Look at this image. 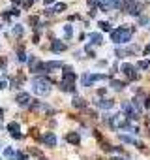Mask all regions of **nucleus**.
I'll list each match as a JSON object with an SVG mask.
<instances>
[{
  "label": "nucleus",
  "mask_w": 150,
  "mask_h": 160,
  "mask_svg": "<svg viewBox=\"0 0 150 160\" xmlns=\"http://www.w3.org/2000/svg\"><path fill=\"white\" fill-rule=\"evenodd\" d=\"M133 30H135L133 27H120V28H116V30L111 32V40L115 43H128L131 40Z\"/></svg>",
  "instance_id": "nucleus-1"
},
{
  "label": "nucleus",
  "mask_w": 150,
  "mask_h": 160,
  "mask_svg": "<svg viewBox=\"0 0 150 160\" xmlns=\"http://www.w3.org/2000/svg\"><path fill=\"white\" fill-rule=\"evenodd\" d=\"M32 91L38 96H45V94L51 92V83L47 81L45 77H34L32 79Z\"/></svg>",
  "instance_id": "nucleus-2"
},
{
  "label": "nucleus",
  "mask_w": 150,
  "mask_h": 160,
  "mask_svg": "<svg viewBox=\"0 0 150 160\" xmlns=\"http://www.w3.org/2000/svg\"><path fill=\"white\" fill-rule=\"evenodd\" d=\"M103 79H107L105 73H85V75L81 77V81H83L85 87H90L92 83H96V81H103Z\"/></svg>",
  "instance_id": "nucleus-3"
},
{
  "label": "nucleus",
  "mask_w": 150,
  "mask_h": 160,
  "mask_svg": "<svg viewBox=\"0 0 150 160\" xmlns=\"http://www.w3.org/2000/svg\"><path fill=\"white\" fill-rule=\"evenodd\" d=\"M8 130H10V134L15 138V139H19V138H23V134H21V126H19V122H10L8 124Z\"/></svg>",
  "instance_id": "nucleus-4"
},
{
  "label": "nucleus",
  "mask_w": 150,
  "mask_h": 160,
  "mask_svg": "<svg viewBox=\"0 0 150 160\" xmlns=\"http://www.w3.org/2000/svg\"><path fill=\"white\" fill-rule=\"evenodd\" d=\"M120 70H122V72H124V73H126V75H128L129 79H137V73H135V68H133L131 64H128V62H124Z\"/></svg>",
  "instance_id": "nucleus-5"
},
{
  "label": "nucleus",
  "mask_w": 150,
  "mask_h": 160,
  "mask_svg": "<svg viewBox=\"0 0 150 160\" xmlns=\"http://www.w3.org/2000/svg\"><path fill=\"white\" fill-rule=\"evenodd\" d=\"M15 102H17L19 106H28L32 100H30V94H28V92H19V94L15 96Z\"/></svg>",
  "instance_id": "nucleus-6"
},
{
  "label": "nucleus",
  "mask_w": 150,
  "mask_h": 160,
  "mask_svg": "<svg viewBox=\"0 0 150 160\" xmlns=\"http://www.w3.org/2000/svg\"><path fill=\"white\" fill-rule=\"evenodd\" d=\"M41 141H43L47 147H54V145H56V136H54L53 132H47V134H43Z\"/></svg>",
  "instance_id": "nucleus-7"
},
{
  "label": "nucleus",
  "mask_w": 150,
  "mask_h": 160,
  "mask_svg": "<svg viewBox=\"0 0 150 160\" xmlns=\"http://www.w3.org/2000/svg\"><path fill=\"white\" fill-rule=\"evenodd\" d=\"M64 64L60 60H51V62H45L43 64V72H51V70H56V68H62Z\"/></svg>",
  "instance_id": "nucleus-8"
},
{
  "label": "nucleus",
  "mask_w": 150,
  "mask_h": 160,
  "mask_svg": "<svg viewBox=\"0 0 150 160\" xmlns=\"http://www.w3.org/2000/svg\"><path fill=\"white\" fill-rule=\"evenodd\" d=\"M51 49H53L54 53H62V51H66V43H64V42H60V40H53Z\"/></svg>",
  "instance_id": "nucleus-9"
},
{
  "label": "nucleus",
  "mask_w": 150,
  "mask_h": 160,
  "mask_svg": "<svg viewBox=\"0 0 150 160\" xmlns=\"http://www.w3.org/2000/svg\"><path fill=\"white\" fill-rule=\"evenodd\" d=\"M66 139H68L69 143H73V145H77V143L81 141V138H79V134H77V132H69V134L66 136Z\"/></svg>",
  "instance_id": "nucleus-10"
},
{
  "label": "nucleus",
  "mask_w": 150,
  "mask_h": 160,
  "mask_svg": "<svg viewBox=\"0 0 150 160\" xmlns=\"http://www.w3.org/2000/svg\"><path fill=\"white\" fill-rule=\"evenodd\" d=\"M71 104H73V108H77V109H85V108H87V102H85L83 98H79V96H75Z\"/></svg>",
  "instance_id": "nucleus-11"
},
{
  "label": "nucleus",
  "mask_w": 150,
  "mask_h": 160,
  "mask_svg": "<svg viewBox=\"0 0 150 160\" xmlns=\"http://www.w3.org/2000/svg\"><path fill=\"white\" fill-rule=\"evenodd\" d=\"M96 106L98 108H103V109H111L113 108V100H98Z\"/></svg>",
  "instance_id": "nucleus-12"
},
{
  "label": "nucleus",
  "mask_w": 150,
  "mask_h": 160,
  "mask_svg": "<svg viewBox=\"0 0 150 160\" xmlns=\"http://www.w3.org/2000/svg\"><path fill=\"white\" fill-rule=\"evenodd\" d=\"M90 40H92V43H96V45L103 43V38H101V34H98V32H92V34H90Z\"/></svg>",
  "instance_id": "nucleus-13"
},
{
  "label": "nucleus",
  "mask_w": 150,
  "mask_h": 160,
  "mask_svg": "<svg viewBox=\"0 0 150 160\" xmlns=\"http://www.w3.org/2000/svg\"><path fill=\"white\" fill-rule=\"evenodd\" d=\"M15 154H17V152H15L12 147H6V149H4V156H6V158H10V160H15Z\"/></svg>",
  "instance_id": "nucleus-14"
},
{
  "label": "nucleus",
  "mask_w": 150,
  "mask_h": 160,
  "mask_svg": "<svg viewBox=\"0 0 150 160\" xmlns=\"http://www.w3.org/2000/svg\"><path fill=\"white\" fill-rule=\"evenodd\" d=\"M111 87H113L115 91H122V89H124L126 85H124L122 81H116V79H113V81H111Z\"/></svg>",
  "instance_id": "nucleus-15"
},
{
  "label": "nucleus",
  "mask_w": 150,
  "mask_h": 160,
  "mask_svg": "<svg viewBox=\"0 0 150 160\" xmlns=\"http://www.w3.org/2000/svg\"><path fill=\"white\" fill-rule=\"evenodd\" d=\"M71 36H73V30H71V25H66V27H64V38H66V40H69Z\"/></svg>",
  "instance_id": "nucleus-16"
},
{
  "label": "nucleus",
  "mask_w": 150,
  "mask_h": 160,
  "mask_svg": "<svg viewBox=\"0 0 150 160\" xmlns=\"http://www.w3.org/2000/svg\"><path fill=\"white\" fill-rule=\"evenodd\" d=\"M17 60H19V62H25V60H26V55H25V49H23V47L17 49Z\"/></svg>",
  "instance_id": "nucleus-17"
},
{
  "label": "nucleus",
  "mask_w": 150,
  "mask_h": 160,
  "mask_svg": "<svg viewBox=\"0 0 150 160\" xmlns=\"http://www.w3.org/2000/svg\"><path fill=\"white\" fill-rule=\"evenodd\" d=\"M66 8H68V6H66V4H62V2H60V4H56V6H54V8H53V13H60V12H64V10H66Z\"/></svg>",
  "instance_id": "nucleus-18"
},
{
  "label": "nucleus",
  "mask_w": 150,
  "mask_h": 160,
  "mask_svg": "<svg viewBox=\"0 0 150 160\" xmlns=\"http://www.w3.org/2000/svg\"><path fill=\"white\" fill-rule=\"evenodd\" d=\"M12 32H13V36H17V38H19V36H23V27H21V25H15Z\"/></svg>",
  "instance_id": "nucleus-19"
},
{
  "label": "nucleus",
  "mask_w": 150,
  "mask_h": 160,
  "mask_svg": "<svg viewBox=\"0 0 150 160\" xmlns=\"http://www.w3.org/2000/svg\"><path fill=\"white\" fill-rule=\"evenodd\" d=\"M100 28L105 30V32H113V30H111V25H109L107 21H101V23H100Z\"/></svg>",
  "instance_id": "nucleus-20"
},
{
  "label": "nucleus",
  "mask_w": 150,
  "mask_h": 160,
  "mask_svg": "<svg viewBox=\"0 0 150 160\" xmlns=\"http://www.w3.org/2000/svg\"><path fill=\"white\" fill-rule=\"evenodd\" d=\"M148 66H150V62H148V60H141V62H139V68H141V70H146Z\"/></svg>",
  "instance_id": "nucleus-21"
},
{
  "label": "nucleus",
  "mask_w": 150,
  "mask_h": 160,
  "mask_svg": "<svg viewBox=\"0 0 150 160\" xmlns=\"http://www.w3.org/2000/svg\"><path fill=\"white\" fill-rule=\"evenodd\" d=\"M28 23H30L32 27H36V28H38V17H34V15H32V17L28 19Z\"/></svg>",
  "instance_id": "nucleus-22"
},
{
  "label": "nucleus",
  "mask_w": 150,
  "mask_h": 160,
  "mask_svg": "<svg viewBox=\"0 0 150 160\" xmlns=\"http://www.w3.org/2000/svg\"><path fill=\"white\" fill-rule=\"evenodd\" d=\"M85 51H87V53H88L90 57H94V49H92V45H90V43H88V45L85 47Z\"/></svg>",
  "instance_id": "nucleus-23"
},
{
  "label": "nucleus",
  "mask_w": 150,
  "mask_h": 160,
  "mask_svg": "<svg viewBox=\"0 0 150 160\" xmlns=\"http://www.w3.org/2000/svg\"><path fill=\"white\" fill-rule=\"evenodd\" d=\"M120 139H122V141H126V143H135L129 136H120Z\"/></svg>",
  "instance_id": "nucleus-24"
},
{
  "label": "nucleus",
  "mask_w": 150,
  "mask_h": 160,
  "mask_svg": "<svg viewBox=\"0 0 150 160\" xmlns=\"http://www.w3.org/2000/svg\"><path fill=\"white\" fill-rule=\"evenodd\" d=\"M34 4V0H23V8H30Z\"/></svg>",
  "instance_id": "nucleus-25"
},
{
  "label": "nucleus",
  "mask_w": 150,
  "mask_h": 160,
  "mask_svg": "<svg viewBox=\"0 0 150 160\" xmlns=\"http://www.w3.org/2000/svg\"><path fill=\"white\" fill-rule=\"evenodd\" d=\"M19 13H21V12H19L17 8H13V10H10V12H8V15H15V17H17Z\"/></svg>",
  "instance_id": "nucleus-26"
},
{
  "label": "nucleus",
  "mask_w": 150,
  "mask_h": 160,
  "mask_svg": "<svg viewBox=\"0 0 150 160\" xmlns=\"http://www.w3.org/2000/svg\"><path fill=\"white\" fill-rule=\"evenodd\" d=\"M15 160H26V154H23V152H17V154H15Z\"/></svg>",
  "instance_id": "nucleus-27"
},
{
  "label": "nucleus",
  "mask_w": 150,
  "mask_h": 160,
  "mask_svg": "<svg viewBox=\"0 0 150 160\" xmlns=\"http://www.w3.org/2000/svg\"><path fill=\"white\" fill-rule=\"evenodd\" d=\"M6 85H8L6 79H0V89H6Z\"/></svg>",
  "instance_id": "nucleus-28"
},
{
  "label": "nucleus",
  "mask_w": 150,
  "mask_h": 160,
  "mask_svg": "<svg viewBox=\"0 0 150 160\" xmlns=\"http://www.w3.org/2000/svg\"><path fill=\"white\" fill-rule=\"evenodd\" d=\"M139 23H141V25H146V23H148V17H141Z\"/></svg>",
  "instance_id": "nucleus-29"
},
{
  "label": "nucleus",
  "mask_w": 150,
  "mask_h": 160,
  "mask_svg": "<svg viewBox=\"0 0 150 160\" xmlns=\"http://www.w3.org/2000/svg\"><path fill=\"white\" fill-rule=\"evenodd\" d=\"M144 108H150V98H146V102H144Z\"/></svg>",
  "instance_id": "nucleus-30"
},
{
  "label": "nucleus",
  "mask_w": 150,
  "mask_h": 160,
  "mask_svg": "<svg viewBox=\"0 0 150 160\" xmlns=\"http://www.w3.org/2000/svg\"><path fill=\"white\" fill-rule=\"evenodd\" d=\"M12 2H13V4H19V2H23V0H12Z\"/></svg>",
  "instance_id": "nucleus-31"
},
{
  "label": "nucleus",
  "mask_w": 150,
  "mask_h": 160,
  "mask_svg": "<svg viewBox=\"0 0 150 160\" xmlns=\"http://www.w3.org/2000/svg\"><path fill=\"white\" fill-rule=\"evenodd\" d=\"M54 2V0H45V4H53Z\"/></svg>",
  "instance_id": "nucleus-32"
},
{
  "label": "nucleus",
  "mask_w": 150,
  "mask_h": 160,
  "mask_svg": "<svg viewBox=\"0 0 150 160\" xmlns=\"http://www.w3.org/2000/svg\"><path fill=\"white\" fill-rule=\"evenodd\" d=\"M146 53H150V45H148V47H146Z\"/></svg>",
  "instance_id": "nucleus-33"
},
{
  "label": "nucleus",
  "mask_w": 150,
  "mask_h": 160,
  "mask_svg": "<svg viewBox=\"0 0 150 160\" xmlns=\"http://www.w3.org/2000/svg\"><path fill=\"white\" fill-rule=\"evenodd\" d=\"M0 119H2V109H0Z\"/></svg>",
  "instance_id": "nucleus-34"
},
{
  "label": "nucleus",
  "mask_w": 150,
  "mask_h": 160,
  "mask_svg": "<svg viewBox=\"0 0 150 160\" xmlns=\"http://www.w3.org/2000/svg\"><path fill=\"white\" fill-rule=\"evenodd\" d=\"M115 160H124V158H115Z\"/></svg>",
  "instance_id": "nucleus-35"
},
{
  "label": "nucleus",
  "mask_w": 150,
  "mask_h": 160,
  "mask_svg": "<svg viewBox=\"0 0 150 160\" xmlns=\"http://www.w3.org/2000/svg\"><path fill=\"white\" fill-rule=\"evenodd\" d=\"M0 27H2V25H0Z\"/></svg>",
  "instance_id": "nucleus-36"
}]
</instances>
